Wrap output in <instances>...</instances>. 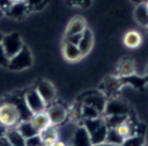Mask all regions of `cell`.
<instances>
[{
  "instance_id": "obj_17",
  "label": "cell",
  "mask_w": 148,
  "mask_h": 146,
  "mask_svg": "<svg viewBox=\"0 0 148 146\" xmlns=\"http://www.w3.org/2000/svg\"><path fill=\"white\" fill-rule=\"evenodd\" d=\"M16 128L24 138H29V137H32V136L38 133V131L35 129V126L32 125L30 120H21L17 123Z\"/></svg>"
},
{
  "instance_id": "obj_6",
  "label": "cell",
  "mask_w": 148,
  "mask_h": 146,
  "mask_svg": "<svg viewBox=\"0 0 148 146\" xmlns=\"http://www.w3.org/2000/svg\"><path fill=\"white\" fill-rule=\"evenodd\" d=\"M105 103H106L105 97L102 93L96 92V91H92V92L89 91L88 93L83 94V97H82V105L91 106L99 113H103Z\"/></svg>"
},
{
  "instance_id": "obj_27",
  "label": "cell",
  "mask_w": 148,
  "mask_h": 146,
  "mask_svg": "<svg viewBox=\"0 0 148 146\" xmlns=\"http://www.w3.org/2000/svg\"><path fill=\"white\" fill-rule=\"evenodd\" d=\"M114 129L117 130V132H118V133H119L124 139L133 135V133H132V126H131V125H128L126 122H125V123H123V124H119V125H118V126H116Z\"/></svg>"
},
{
  "instance_id": "obj_9",
  "label": "cell",
  "mask_w": 148,
  "mask_h": 146,
  "mask_svg": "<svg viewBox=\"0 0 148 146\" xmlns=\"http://www.w3.org/2000/svg\"><path fill=\"white\" fill-rule=\"evenodd\" d=\"M71 141H72V146H92L90 136L82 124L73 131Z\"/></svg>"
},
{
  "instance_id": "obj_13",
  "label": "cell",
  "mask_w": 148,
  "mask_h": 146,
  "mask_svg": "<svg viewBox=\"0 0 148 146\" xmlns=\"http://www.w3.org/2000/svg\"><path fill=\"white\" fill-rule=\"evenodd\" d=\"M3 137L13 146H25V138L20 133L16 126L7 128Z\"/></svg>"
},
{
  "instance_id": "obj_32",
  "label": "cell",
  "mask_w": 148,
  "mask_h": 146,
  "mask_svg": "<svg viewBox=\"0 0 148 146\" xmlns=\"http://www.w3.org/2000/svg\"><path fill=\"white\" fill-rule=\"evenodd\" d=\"M8 62H9V59L7 57V55H6L2 46L0 44V66H6L7 67L8 66Z\"/></svg>"
},
{
  "instance_id": "obj_26",
  "label": "cell",
  "mask_w": 148,
  "mask_h": 146,
  "mask_svg": "<svg viewBox=\"0 0 148 146\" xmlns=\"http://www.w3.org/2000/svg\"><path fill=\"white\" fill-rule=\"evenodd\" d=\"M119 80L118 79H116V78H113V77H110V78H108L105 82H104V90L106 91V92H109V93H113V92H116L117 90H118V87H119Z\"/></svg>"
},
{
  "instance_id": "obj_2",
  "label": "cell",
  "mask_w": 148,
  "mask_h": 146,
  "mask_svg": "<svg viewBox=\"0 0 148 146\" xmlns=\"http://www.w3.org/2000/svg\"><path fill=\"white\" fill-rule=\"evenodd\" d=\"M1 46H2L7 57L10 59L22 49L24 44L17 32H12L8 34H3Z\"/></svg>"
},
{
  "instance_id": "obj_24",
  "label": "cell",
  "mask_w": 148,
  "mask_h": 146,
  "mask_svg": "<svg viewBox=\"0 0 148 146\" xmlns=\"http://www.w3.org/2000/svg\"><path fill=\"white\" fill-rule=\"evenodd\" d=\"M81 116L82 120H90V118H97L99 117V112L96 110L94 107L88 106V105H82L81 106Z\"/></svg>"
},
{
  "instance_id": "obj_23",
  "label": "cell",
  "mask_w": 148,
  "mask_h": 146,
  "mask_svg": "<svg viewBox=\"0 0 148 146\" xmlns=\"http://www.w3.org/2000/svg\"><path fill=\"white\" fill-rule=\"evenodd\" d=\"M134 71H135V67H134L133 61H131V60H125L119 66V72L123 77L132 76L134 74Z\"/></svg>"
},
{
  "instance_id": "obj_36",
  "label": "cell",
  "mask_w": 148,
  "mask_h": 146,
  "mask_svg": "<svg viewBox=\"0 0 148 146\" xmlns=\"http://www.w3.org/2000/svg\"><path fill=\"white\" fill-rule=\"evenodd\" d=\"M6 129L7 128H5L1 123H0V138H2L3 136H5V132H6Z\"/></svg>"
},
{
  "instance_id": "obj_7",
  "label": "cell",
  "mask_w": 148,
  "mask_h": 146,
  "mask_svg": "<svg viewBox=\"0 0 148 146\" xmlns=\"http://www.w3.org/2000/svg\"><path fill=\"white\" fill-rule=\"evenodd\" d=\"M36 91L38 92V94L42 97V99L44 100V102L46 103V106L49 103H51L54 98H56V89L54 86L46 79H42L37 83L36 85Z\"/></svg>"
},
{
  "instance_id": "obj_42",
  "label": "cell",
  "mask_w": 148,
  "mask_h": 146,
  "mask_svg": "<svg viewBox=\"0 0 148 146\" xmlns=\"http://www.w3.org/2000/svg\"><path fill=\"white\" fill-rule=\"evenodd\" d=\"M1 10H2V9H1V8H0V15H1Z\"/></svg>"
},
{
  "instance_id": "obj_40",
  "label": "cell",
  "mask_w": 148,
  "mask_h": 146,
  "mask_svg": "<svg viewBox=\"0 0 148 146\" xmlns=\"http://www.w3.org/2000/svg\"><path fill=\"white\" fill-rule=\"evenodd\" d=\"M141 2H148V0H140Z\"/></svg>"
},
{
  "instance_id": "obj_28",
  "label": "cell",
  "mask_w": 148,
  "mask_h": 146,
  "mask_svg": "<svg viewBox=\"0 0 148 146\" xmlns=\"http://www.w3.org/2000/svg\"><path fill=\"white\" fill-rule=\"evenodd\" d=\"M25 146H43V143H42L38 133L32 137L25 138Z\"/></svg>"
},
{
  "instance_id": "obj_20",
  "label": "cell",
  "mask_w": 148,
  "mask_h": 146,
  "mask_svg": "<svg viewBox=\"0 0 148 146\" xmlns=\"http://www.w3.org/2000/svg\"><path fill=\"white\" fill-rule=\"evenodd\" d=\"M123 141H124V138L117 132V130L114 128H108V132H106V137H105V143L120 146L123 144Z\"/></svg>"
},
{
  "instance_id": "obj_37",
  "label": "cell",
  "mask_w": 148,
  "mask_h": 146,
  "mask_svg": "<svg viewBox=\"0 0 148 146\" xmlns=\"http://www.w3.org/2000/svg\"><path fill=\"white\" fill-rule=\"evenodd\" d=\"M92 146H118V145H112V144H108V143H101V144H97V145H92Z\"/></svg>"
},
{
  "instance_id": "obj_21",
  "label": "cell",
  "mask_w": 148,
  "mask_h": 146,
  "mask_svg": "<svg viewBox=\"0 0 148 146\" xmlns=\"http://www.w3.org/2000/svg\"><path fill=\"white\" fill-rule=\"evenodd\" d=\"M127 118L128 115H111V116H106L104 122L108 125V128H116L119 124L127 122Z\"/></svg>"
},
{
  "instance_id": "obj_43",
  "label": "cell",
  "mask_w": 148,
  "mask_h": 146,
  "mask_svg": "<svg viewBox=\"0 0 148 146\" xmlns=\"http://www.w3.org/2000/svg\"><path fill=\"white\" fill-rule=\"evenodd\" d=\"M147 29H148V26H147Z\"/></svg>"
},
{
  "instance_id": "obj_5",
  "label": "cell",
  "mask_w": 148,
  "mask_h": 146,
  "mask_svg": "<svg viewBox=\"0 0 148 146\" xmlns=\"http://www.w3.org/2000/svg\"><path fill=\"white\" fill-rule=\"evenodd\" d=\"M130 106L119 99H110L106 100L105 107L103 113L105 116H111V115H128L130 113Z\"/></svg>"
},
{
  "instance_id": "obj_19",
  "label": "cell",
  "mask_w": 148,
  "mask_h": 146,
  "mask_svg": "<svg viewBox=\"0 0 148 146\" xmlns=\"http://www.w3.org/2000/svg\"><path fill=\"white\" fill-rule=\"evenodd\" d=\"M141 41H142V37L136 31H128L124 36V44H125V46H127L130 48L138 47L141 44Z\"/></svg>"
},
{
  "instance_id": "obj_25",
  "label": "cell",
  "mask_w": 148,
  "mask_h": 146,
  "mask_svg": "<svg viewBox=\"0 0 148 146\" xmlns=\"http://www.w3.org/2000/svg\"><path fill=\"white\" fill-rule=\"evenodd\" d=\"M104 123V120H102L101 117L97 118H90V120H83L82 125L86 128V130L88 131V133H91L92 131H95L98 126H101Z\"/></svg>"
},
{
  "instance_id": "obj_16",
  "label": "cell",
  "mask_w": 148,
  "mask_h": 146,
  "mask_svg": "<svg viewBox=\"0 0 148 146\" xmlns=\"http://www.w3.org/2000/svg\"><path fill=\"white\" fill-rule=\"evenodd\" d=\"M134 17L140 25L145 28L148 26V9H147L146 2H140L136 5L134 10Z\"/></svg>"
},
{
  "instance_id": "obj_34",
  "label": "cell",
  "mask_w": 148,
  "mask_h": 146,
  "mask_svg": "<svg viewBox=\"0 0 148 146\" xmlns=\"http://www.w3.org/2000/svg\"><path fill=\"white\" fill-rule=\"evenodd\" d=\"M0 146H13V145H10V144L6 140V138L2 137V138H0Z\"/></svg>"
},
{
  "instance_id": "obj_30",
  "label": "cell",
  "mask_w": 148,
  "mask_h": 146,
  "mask_svg": "<svg viewBox=\"0 0 148 146\" xmlns=\"http://www.w3.org/2000/svg\"><path fill=\"white\" fill-rule=\"evenodd\" d=\"M24 2L29 8H39L43 6V3L46 2V0H24Z\"/></svg>"
},
{
  "instance_id": "obj_18",
  "label": "cell",
  "mask_w": 148,
  "mask_h": 146,
  "mask_svg": "<svg viewBox=\"0 0 148 146\" xmlns=\"http://www.w3.org/2000/svg\"><path fill=\"white\" fill-rule=\"evenodd\" d=\"M106 132H108V125H106L105 122H104V123H103L101 126H98L95 131H92L91 133H89L91 144H92V145H97V144L104 143V141H105V137H106Z\"/></svg>"
},
{
  "instance_id": "obj_35",
  "label": "cell",
  "mask_w": 148,
  "mask_h": 146,
  "mask_svg": "<svg viewBox=\"0 0 148 146\" xmlns=\"http://www.w3.org/2000/svg\"><path fill=\"white\" fill-rule=\"evenodd\" d=\"M52 146H67V144H66L65 141H62V140H59V139H58V140H57Z\"/></svg>"
},
{
  "instance_id": "obj_41",
  "label": "cell",
  "mask_w": 148,
  "mask_h": 146,
  "mask_svg": "<svg viewBox=\"0 0 148 146\" xmlns=\"http://www.w3.org/2000/svg\"><path fill=\"white\" fill-rule=\"evenodd\" d=\"M146 5H147V9H148V2H146Z\"/></svg>"
},
{
  "instance_id": "obj_15",
  "label": "cell",
  "mask_w": 148,
  "mask_h": 146,
  "mask_svg": "<svg viewBox=\"0 0 148 146\" xmlns=\"http://www.w3.org/2000/svg\"><path fill=\"white\" fill-rule=\"evenodd\" d=\"M62 54H64V56H65L66 60L72 61V62L77 61V60H80V59L82 57L79 47H77L76 45H74V44H71V43L66 41V40H65V43H64Z\"/></svg>"
},
{
  "instance_id": "obj_12",
  "label": "cell",
  "mask_w": 148,
  "mask_h": 146,
  "mask_svg": "<svg viewBox=\"0 0 148 146\" xmlns=\"http://www.w3.org/2000/svg\"><path fill=\"white\" fill-rule=\"evenodd\" d=\"M29 120H30V122L32 123V125L35 126V129L37 131H40V130L45 129L46 126L51 125V122H50V118H49V115H47L46 110H42V112L31 114Z\"/></svg>"
},
{
  "instance_id": "obj_3",
  "label": "cell",
  "mask_w": 148,
  "mask_h": 146,
  "mask_svg": "<svg viewBox=\"0 0 148 146\" xmlns=\"http://www.w3.org/2000/svg\"><path fill=\"white\" fill-rule=\"evenodd\" d=\"M32 64V55L30 49L27 46H23L22 49L9 59L8 68L12 70H23L29 68Z\"/></svg>"
},
{
  "instance_id": "obj_29",
  "label": "cell",
  "mask_w": 148,
  "mask_h": 146,
  "mask_svg": "<svg viewBox=\"0 0 148 146\" xmlns=\"http://www.w3.org/2000/svg\"><path fill=\"white\" fill-rule=\"evenodd\" d=\"M92 0H68V2L72 6L75 7H80V8H88L91 5Z\"/></svg>"
},
{
  "instance_id": "obj_33",
  "label": "cell",
  "mask_w": 148,
  "mask_h": 146,
  "mask_svg": "<svg viewBox=\"0 0 148 146\" xmlns=\"http://www.w3.org/2000/svg\"><path fill=\"white\" fill-rule=\"evenodd\" d=\"M71 117L73 120H81L82 116H81V107H74L72 110H71Z\"/></svg>"
},
{
  "instance_id": "obj_38",
  "label": "cell",
  "mask_w": 148,
  "mask_h": 146,
  "mask_svg": "<svg viewBox=\"0 0 148 146\" xmlns=\"http://www.w3.org/2000/svg\"><path fill=\"white\" fill-rule=\"evenodd\" d=\"M10 5H15V3H20V2H23L24 0H8Z\"/></svg>"
},
{
  "instance_id": "obj_11",
  "label": "cell",
  "mask_w": 148,
  "mask_h": 146,
  "mask_svg": "<svg viewBox=\"0 0 148 146\" xmlns=\"http://www.w3.org/2000/svg\"><path fill=\"white\" fill-rule=\"evenodd\" d=\"M92 44H94L92 32H91L88 28H86L84 31L82 32L81 39H80V41H79V44H77V47H79V49H80L82 56L87 55V54L90 52V49H91V47H92Z\"/></svg>"
},
{
  "instance_id": "obj_1",
  "label": "cell",
  "mask_w": 148,
  "mask_h": 146,
  "mask_svg": "<svg viewBox=\"0 0 148 146\" xmlns=\"http://www.w3.org/2000/svg\"><path fill=\"white\" fill-rule=\"evenodd\" d=\"M20 121V112L12 101H3L0 103V123L5 128L16 126Z\"/></svg>"
},
{
  "instance_id": "obj_4",
  "label": "cell",
  "mask_w": 148,
  "mask_h": 146,
  "mask_svg": "<svg viewBox=\"0 0 148 146\" xmlns=\"http://www.w3.org/2000/svg\"><path fill=\"white\" fill-rule=\"evenodd\" d=\"M23 98H24V102H25V105H27V107H28V109L30 110L31 114L46 109V103L44 102L42 97L38 94L36 89L27 91L23 94Z\"/></svg>"
},
{
  "instance_id": "obj_22",
  "label": "cell",
  "mask_w": 148,
  "mask_h": 146,
  "mask_svg": "<svg viewBox=\"0 0 148 146\" xmlns=\"http://www.w3.org/2000/svg\"><path fill=\"white\" fill-rule=\"evenodd\" d=\"M120 146H145V137L143 135H132L124 139Z\"/></svg>"
},
{
  "instance_id": "obj_39",
  "label": "cell",
  "mask_w": 148,
  "mask_h": 146,
  "mask_svg": "<svg viewBox=\"0 0 148 146\" xmlns=\"http://www.w3.org/2000/svg\"><path fill=\"white\" fill-rule=\"evenodd\" d=\"M2 38H3V33L0 32V44H1V41H2Z\"/></svg>"
},
{
  "instance_id": "obj_10",
  "label": "cell",
  "mask_w": 148,
  "mask_h": 146,
  "mask_svg": "<svg viewBox=\"0 0 148 146\" xmlns=\"http://www.w3.org/2000/svg\"><path fill=\"white\" fill-rule=\"evenodd\" d=\"M38 136L40 137V140L43 143V146H52L58 139H59V130L56 128V125H49L45 129L38 131Z\"/></svg>"
},
{
  "instance_id": "obj_31",
  "label": "cell",
  "mask_w": 148,
  "mask_h": 146,
  "mask_svg": "<svg viewBox=\"0 0 148 146\" xmlns=\"http://www.w3.org/2000/svg\"><path fill=\"white\" fill-rule=\"evenodd\" d=\"M81 36H82V33H75V34L66 36L65 40L68 41V43H71V44H74V45L77 46V44H79V41H80V39H81Z\"/></svg>"
},
{
  "instance_id": "obj_8",
  "label": "cell",
  "mask_w": 148,
  "mask_h": 146,
  "mask_svg": "<svg viewBox=\"0 0 148 146\" xmlns=\"http://www.w3.org/2000/svg\"><path fill=\"white\" fill-rule=\"evenodd\" d=\"M47 115H49V118H50V122L52 125H58V124H61L66 117H67V110L64 106L61 105H58V103H54V105H51L47 110H46Z\"/></svg>"
},
{
  "instance_id": "obj_14",
  "label": "cell",
  "mask_w": 148,
  "mask_h": 146,
  "mask_svg": "<svg viewBox=\"0 0 148 146\" xmlns=\"http://www.w3.org/2000/svg\"><path fill=\"white\" fill-rule=\"evenodd\" d=\"M86 28H87V24H86V21L82 17H80V16L73 17L69 21L68 25H67L65 36H71V34H75V33H82Z\"/></svg>"
}]
</instances>
